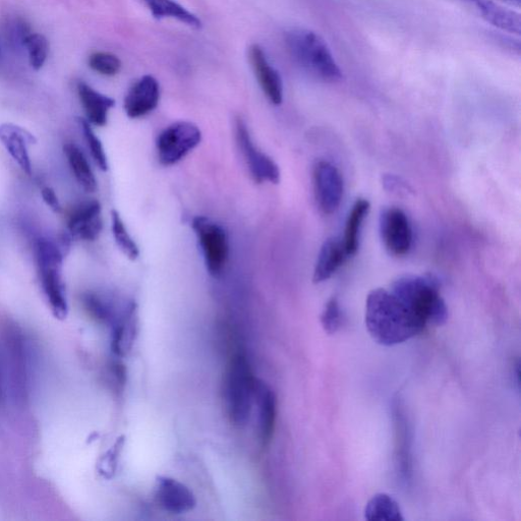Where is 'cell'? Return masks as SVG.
<instances>
[{
    "instance_id": "6da1fadb",
    "label": "cell",
    "mask_w": 521,
    "mask_h": 521,
    "mask_svg": "<svg viewBox=\"0 0 521 521\" xmlns=\"http://www.w3.org/2000/svg\"><path fill=\"white\" fill-rule=\"evenodd\" d=\"M366 326L372 338L384 346L408 341L426 326L390 291L377 288L366 303Z\"/></svg>"
},
{
    "instance_id": "7a4b0ae2",
    "label": "cell",
    "mask_w": 521,
    "mask_h": 521,
    "mask_svg": "<svg viewBox=\"0 0 521 521\" xmlns=\"http://www.w3.org/2000/svg\"><path fill=\"white\" fill-rule=\"evenodd\" d=\"M390 292L425 326H442L447 322L448 309L434 276L400 277L392 284Z\"/></svg>"
},
{
    "instance_id": "3957f363",
    "label": "cell",
    "mask_w": 521,
    "mask_h": 521,
    "mask_svg": "<svg viewBox=\"0 0 521 521\" xmlns=\"http://www.w3.org/2000/svg\"><path fill=\"white\" fill-rule=\"evenodd\" d=\"M285 43L295 62L315 78L327 83L342 79V72L326 41L307 29H293L285 34Z\"/></svg>"
},
{
    "instance_id": "277c9868",
    "label": "cell",
    "mask_w": 521,
    "mask_h": 521,
    "mask_svg": "<svg viewBox=\"0 0 521 521\" xmlns=\"http://www.w3.org/2000/svg\"><path fill=\"white\" fill-rule=\"evenodd\" d=\"M257 381L248 359L241 354L231 358L224 378V400L231 423L242 427L250 419Z\"/></svg>"
},
{
    "instance_id": "5b68a950",
    "label": "cell",
    "mask_w": 521,
    "mask_h": 521,
    "mask_svg": "<svg viewBox=\"0 0 521 521\" xmlns=\"http://www.w3.org/2000/svg\"><path fill=\"white\" fill-rule=\"evenodd\" d=\"M35 250L44 295L55 317L64 319L68 314L62 277L64 253L54 243L44 239L37 242Z\"/></svg>"
},
{
    "instance_id": "8992f818",
    "label": "cell",
    "mask_w": 521,
    "mask_h": 521,
    "mask_svg": "<svg viewBox=\"0 0 521 521\" xmlns=\"http://www.w3.org/2000/svg\"><path fill=\"white\" fill-rule=\"evenodd\" d=\"M210 275H222L228 260L229 246L225 230L205 216H197L192 223Z\"/></svg>"
},
{
    "instance_id": "52a82bcc",
    "label": "cell",
    "mask_w": 521,
    "mask_h": 521,
    "mask_svg": "<svg viewBox=\"0 0 521 521\" xmlns=\"http://www.w3.org/2000/svg\"><path fill=\"white\" fill-rule=\"evenodd\" d=\"M202 141L200 129L188 122L166 128L157 139L158 159L162 165H175L192 152Z\"/></svg>"
},
{
    "instance_id": "ba28073f",
    "label": "cell",
    "mask_w": 521,
    "mask_h": 521,
    "mask_svg": "<svg viewBox=\"0 0 521 521\" xmlns=\"http://www.w3.org/2000/svg\"><path fill=\"white\" fill-rule=\"evenodd\" d=\"M379 227L381 239L391 255L401 257L410 252L413 230L407 214L395 207L384 209L380 214Z\"/></svg>"
},
{
    "instance_id": "9c48e42d",
    "label": "cell",
    "mask_w": 521,
    "mask_h": 521,
    "mask_svg": "<svg viewBox=\"0 0 521 521\" xmlns=\"http://www.w3.org/2000/svg\"><path fill=\"white\" fill-rule=\"evenodd\" d=\"M313 176L315 197L320 210L327 215L333 214L343 198L341 173L332 163L320 160L314 167Z\"/></svg>"
},
{
    "instance_id": "30bf717a",
    "label": "cell",
    "mask_w": 521,
    "mask_h": 521,
    "mask_svg": "<svg viewBox=\"0 0 521 521\" xmlns=\"http://www.w3.org/2000/svg\"><path fill=\"white\" fill-rule=\"evenodd\" d=\"M237 141L255 181L277 185L280 182L278 165L255 146L247 125L242 120L237 122Z\"/></svg>"
},
{
    "instance_id": "8fae6325",
    "label": "cell",
    "mask_w": 521,
    "mask_h": 521,
    "mask_svg": "<svg viewBox=\"0 0 521 521\" xmlns=\"http://www.w3.org/2000/svg\"><path fill=\"white\" fill-rule=\"evenodd\" d=\"M155 500L165 511L183 514L192 511L197 500L185 484L170 477H158L155 486Z\"/></svg>"
},
{
    "instance_id": "7c38bea8",
    "label": "cell",
    "mask_w": 521,
    "mask_h": 521,
    "mask_svg": "<svg viewBox=\"0 0 521 521\" xmlns=\"http://www.w3.org/2000/svg\"><path fill=\"white\" fill-rule=\"evenodd\" d=\"M160 99V87L155 78L144 76L129 91L125 99V110L131 119L145 117L153 111Z\"/></svg>"
},
{
    "instance_id": "4fadbf2b",
    "label": "cell",
    "mask_w": 521,
    "mask_h": 521,
    "mask_svg": "<svg viewBox=\"0 0 521 521\" xmlns=\"http://www.w3.org/2000/svg\"><path fill=\"white\" fill-rule=\"evenodd\" d=\"M68 226L74 239L95 241L103 226L100 203L90 201L82 204L71 214Z\"/></svg>"
},
{
    "instance_id": "5bb4252c",
    "label": "cell",
    "mask_w": 521,
    "mask_h": 521,
    "mask_svg": "<svg viewBox=\"0 0 521 521\" xmlns=\"http://www.w3.org/2000/svg\"><path fill=\"white\" fill-rule=\"evenodd\" d=\"M250 61L258 82L271 103L283 101V85L279 73L268 63L263 49L255 44L250 48Z\"/></svg>"
},
{
    "instance_id": "9a60e30c",
    "label": "cell",
    "mask_w": 521,
    "mask_h": 521,
    "mask_svg": "<svg viewBox=\"0 0 521 521\" xmlns=\"http://www.w3.org/2000/svg\"><path fill=\"white\" fill-rule=\"evenodd\" d=\"M0 141L23 171L31 176L32 165L28 147L36 141L33 135L19 126L4 124L0 126Z\"/></svg>"
},
{
    "instance_id": "2e32d148",
    "label": "cell",
    "mask_w": 521,
    "mask_h": 521,
    "mask_svg": "<svg viewBox=\"0 0 521 521\" xmlns=\"http://www.w3.org/2000/svg\"><path fill=\"white\" fill-rule=\"evenodd\" d=\"M488 23L496 28L511 34L520 35L521 18L520 15L511 10L505 9L493 0H466Z\"/></svg>"
},
{
    "instance_id": "e0dca14e",
    "label": "cell",
    "mask_w": 521,
    "mask_h": 521,
    "mask_svg": "<svg viewBox=\"0 0 521 521\" xmlns=\"http://www.w3.org/2000/svg\"><path fill=\"white\" fill-rule=\"evenodd\" d=\"M78 94L88 122L97 127H104L107 124L108 112L115 105L114 99L97 92L84 82L78 84Z\"/></svg>"
},
{
    "instance_id": "ac0fdd59",
    "label": "cell",
    "mask_w": 521,
    "mask_h": 521,
    "mask_svg": "<svg viewBox=\"0 0 521 521\" xmlns=\"http://www.w3.org/2000/svg\"><path fill=\"white\" fill-rule=\"evenodd\" d=\"M346 257L342 241L337 238L326 240L321 247L316 262L313 275L314 283L328 280L343 264Z\"/></svg>"
},
{
    "instance_id": "d6986e66",
    "label": "cell",
    "mask_w": 521,
    "mask_h": 521,
    "mask_svg": "<svg viewBox=\"0 0 521 521\" xmlns=\"http://www.w3.org/2000/svg\"><path fill=\"white\" fill-rule=\"evenodd\" d=\"M259 398V437L264 446H267L274 434L277 400L274 392L265 385H257Z\"/></svg>"
},
{
    "instance_id": "ffe728a7",
    "label": "cell",
    "mask_w": 521,
    "mask_h": 521,
    "mask_svg": "<svg viewBox=\"0 0 521 521\" xmlns=\"http://www.w3.org/2000/svg\"><path fill=\"white\" fill-rule=\"evenodd\" d=\"M369 210V201L358 199L347 217L342 241L347 257L356 255L359 250L360 231Z\"/></svg>"
},
{
    "instance_id": "44dd1931",
    "label": "cell",
    "mask_w": 521,
    "mask_h": 521,
    "mask_svg": "<svg viewBox=\"0 0 521 521\" xmlns=\"http://www.w3.org/2000/svg\"><path fill=\"white\" fill-rule=\"evenodd\" d=\"M69 164L79 185L88 193L97 191V181L92 168L81 149L75 144L64 147Z\"/></svg>"
},
{
    "instance_id": "7402d4cb",
    "label": "cell",
    "mask_w": 521,
    "mask_h": 521,
    "mask_svg": "<svg viewBox=\"0 0 521 521\" xmlns=\"http://www.w3.org/2000/svg\"><path fill=\"white\" fill-rule=\"evenodd\" d=\"M144 3L156 19L171 18L195 29L202 27V22L197 16L173 0H144Z\"/></svg>"
},
{
    "instance_id": "603a6c76",
    "label": "cell",
    "mask_w": 521,
    "mask_h": 521,
    "mask_svg": "<svg viewBox=\"0 0 521 521\" xmlns=\"http://www.w3.org/2000/svg\"><path fill=\"white\" fill-rule=\"evenodd\" d=\"M365 518L370 521H403L399 504L388 494L375 495L365 508Z\"/></svg>"
},
{
    "instance_id": "cb8c5ba5",
    "label": "cell",
    "mask_w": 521,
    "mask_h": 521,
    "mask_svg": "<svg viewBox=\"0 0 521 521\" xmlns=\"http://www.w3.org/2000/svg\"><path fill=\"white\" fill-rule=\"evenodd\" d=\"M111 219L112 233L115 243H117L118 247L129 259L133 261L136 260L140 255L139 248L136 242L130 236L120 213L118 211L112 210Z\"/></svg>"
},
{
    "instance_id": "d4e9b609",
    "label": "cell",
    "mask_w": 521,
    "mask_h": 521,
    "mask_svg": "<svg viewBox=\"0 0 521 521\" xmlns=\"http://www.w3.org/2000/svg\"><path fill=\"white\" fill-rule=\"evenodd\" d=\"M23 43L28 52L30 66L35 71L41 70L49 54V43L46 37L39 33H29L24 36Z\"/></svg>"
},
{
    "instance_id": "484cf974",
    "label": "cell",
    "mask_w": 521,
    "mask_h": 521,
    "mask_svg": "<svg viewBox=\"0 0 521 521\" xmlns=\"http://www.w3.org/2000/svg\"><path fill=\"white\" fill-rule=\"evenodd\" d=\"M89 67L96 73L112 77L120 73L122 62L117 55L109 52H95L89 56Z\"/></svg>"
},
{
    "instance_id": "4316f807",
    "label": "cell",
    "mask_w": 521,
    "mask_h": 521,
    "mask_svg": "<svg viewBox=\"0 0 521 521\" xmlns=\"http://www.w3.org/2000/svg\"><path fill=\"white\" fill-rule=\"evenodd\" d=\"M79 123L93 159L101 170L106 171L108 169V162L101 141L95 135L88 121L80 119Z\"/></svg>"
},
{
    "instance_id": "83f0119b",
    "label": "cell",
    "mask_w": 521,
    "mask_h": 521,
    "mask_svg": "<svg viewBox=\"0 0 521 521\" xmlns=\"http://www.w3.org/2000/svg\"><path fill=\"white\" fill-rule=\"evenodd\" d=\"M321 324L328 334H335L342 325V313L336 298L326 304L321 315Z\"/></svg>"
},
{
    "instance_id": "f1b7e54d",
    "label": "cell",
    "mask_w": 521,
    "mask_h": 521,
    "mask_svg": "<svg viewBox=\"0 0 521 521\" xmlns=\"http://www.w3.org/2000/svg\"><path fill=\"white\" fill-rule=\"evenodd\" d=\"M41 195L44 202L48 207H50L51 210L54 212H60L62 210L59 198H57L55 192L51 188H44L41 192Z\"/></svg>"
},
{
    "instance_id": "f546056e",
    "label": "cell",
    "mask_w": 521,
    "mask_h": 521,
    "mask_svg": "<svg viewBox=\"0 0 521 521\" xmlns=\"http://www.w3.org/2000/svg\"><path fill=\"white\" fill-rule=\"evenodd\" d=\"M504 2L515 7H520L521 4V0H504Z\"/></svg>"
}]
</instances>
